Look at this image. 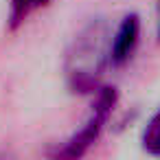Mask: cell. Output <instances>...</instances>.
<instances>
[{
	"label": "cell",
	"instance_id": "cell-1",
	"mask_svg": "<svg viewBox=\"0 0 160 160\" xmlns=\"http://www.w3.org/2000/svg\"><path fill=\"white\" fill-rule=\"evenodd\" d=\"M112 33L108 22H88L72 40L66 53V81L75 94H92L101 86V77L110 66Z\"/></svg>",
	"mask_w": 160,
	"mask_h": 160
},
{
	"label": "cell",
	"instance_id": "cell-2",
	"mask_svg": "<svg viewBox=\"0 0 160 160\" xmlns=\"http://www.w3.org/2000/svg\"><path fill=\"white\" fill-rule=\"evenodd\" d=\"M116 101H118V92H116L114 86H99L90 116L62 147H57L53 158L77 160V158L86 156L90 151V147L101 138V134H103V129H105V125H108V121H110V116L116 108Z\"/></svg>",
	"mask_w": 160,
	"mask_h": 160
},
{
	"label": "cell",
	"instance_id": "cell-3",
	"mask_svg": "<svg viewBox=\"0 0 160 160\" xmlns=\"http://www.w3.org/2000/svg\"><path fill=\"white\" fill-rule=\"evenodd\" d=\"M138 42H140V18L136 13H127L112 35L110 66H114V68L125 66L134 57V53L138 48Z\"/></svg>",
	"mask_w": 160,
	"mask_h": 160
},
{
	"label": "cell",
	"instance_id": "cell-4",
	"mask_svg": "<svg viewBox=\"0 0 160 160\" xmlns=\"http://www.w3.org/2000/svg\"><path fill=\"white\" fill-rule=\"evenodd\" d=\"M140 142L149 156H160V110L147 121L142 136H140Z\"/></svg>",
	"mask_w": 160,
	"mask_h": 160
},
{
	"label": "cell",
	"instance_id": "cell-5",
	"mask_svg": "<svg viewBox=\"0 0 160 160\" xmlns=\"http://www.w3.org/2000/svg\"><path fill=\"white\" fill-rule=\"evenodd\" d=\"M31 13V2L29 0H11L9 7V31H16Z\"/></svg>",
	"mask_w": 160,
	"mask_h": 160
},
{
	"label": "cell",
	"instance_id": "cell-6",
	"mask_svg": "<svg viewBox=\"0 0 160 160\" xmlns=\"http://www.w3.org/2000/svg\"><path fill=\"white\" fill-rule=\"evenodd\" d=\"M31 2V9H38V7H46L51 0H29Z\"/></svg>",
	"mask_w": 160,
	"mask_h": 160
},
{
	"label": "cell",
	"instance_id": "cell-7",
	"mask_svg": "<svg viewBox=\"0 0 160 160\" xmlns=\"http://www.w3.org/2000/svg\"><path fill=\"white\" fill-rule=\"evenodd\" d=\"M156 35H158V42H160V0H158V29H156Z\"/></svg>",
	"mask_w": 160,
	"mask_h": 160
}]
</instances>
